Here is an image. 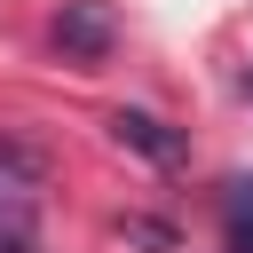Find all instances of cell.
Segmentation results:
<instances>
[{"label": "cell", "instance_id": "7a4b0ae2", "mask_svg": "<svg viewBox=\"0 0 253 253\" xmlns=\"http://www.w3.org/2000/svg\"><path fill=\"white\" fill-rule=\"evenodd\" d=\"M111 134H119V150H134V158H150V166H182V158H190V134L166 126L158 111H111Z\"/></svg>", "mask_w": 253, "mask_h": 253}, {"label": "cell", "instance_id": "3957f363", "mask_svg": "<svg viewBox=\"0 0 253 253\" xmlns=\"http://www.w3.org/2000/svg\"><path fill=\"white\" fill-rule=\"evenodd\" d=\"M47 190V158L16 134H0V213H32V198Z\"/></svg>", "mask_w": 253, "mask_h": 253}, {"label": "cell", "instance_id": "6da1fadb", "mask_svg": "<svg viewBox=\"0 0 253 253\" xmlns=\"http://www.w3.org/2000/svg\"><path fill=\"white\" fill-rule=\"evenodd\" d=\"M111 0H63V16H55V47H63V63H103L111 55Z\"/></svg>", "mask_w": 253, "mask_h": 253}, {"label": "cell", "instance_id": "277c9868", "mask_svg": "<svg viewBox=\"0 0 253 253\" xmlns=\"http://www.w3.org/2000/svg\"><path fill=\"white\" fill-rule=\"evenodd\" d=\"M221 213H229V253H253V174L221 190Z\"/></svg>", "mask_w": 253, "mask_h": 253}, {"label": "cell", "instance_id": "5b68a950", "mask_svg": "<svg viewBox=\"0 0 253 253\" xmlns=\"http://www.w3.org/2000/svg\"><path fill=\"white\" fill-rule=\"evenodd\" d=\"M0 253H40L32 245V213H0Z\"/></svg>", "mask_w": 253, "mask_h": 253}]
</instances>
